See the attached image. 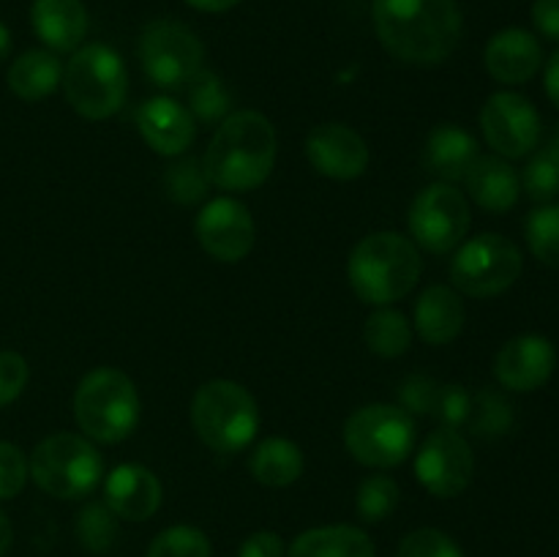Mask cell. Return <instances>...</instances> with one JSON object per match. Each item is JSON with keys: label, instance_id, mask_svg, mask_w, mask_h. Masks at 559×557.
Returning <instances> with one entry per match:
<instances>
[{"label": "cell", "instance_id": "1", "mask_svg": "<svg viewBox=\"0 0 559 557\" xmlns=\"http://www.w3.org/2000/svg\"><path fill=\"white\" fill-rule=\"evenodd\" d=\"M371 20L382 47L409 66L445 63L464 33L453 0H374Z\"/></svg>", "mask_w": 559, "mask_h": 557}, {"label": "cell", "instance_id": "2", "mask_svg": "<svg viewBox=\"0 0 559 557\" xmlns=\"http://www.w3.org/2000/svg\"><path fill=\"white\" fill-rule=\"evenodd\" d=\"M278 140L271 120L257 109H240L216 126L202 156L207 180L224 191H251L271 178Z\"/></svg>", "mask_w": 559, "mask_h": 557}, {"label": "cell", "instance_id": "3", "mask_svg": "<svg viewBox=\"0 0 559 557\" xmlns=\"http://www.w3.org/2000/svg\"><path fill=\"white\" fill-rule=\"evenodd\" d=\"M424 273L420 251L402 233H371L347 260L349 287L364 304L391 306L409 295Z\"/></svg>", "mask_w": 559, "mask_h": 557}, {"label": "cell", "instance_id": "4", "mask_svg": "<svg viewBox=\"0 0 559 557\" xmlns=\"http://www.w3.org/2000/svg\"><path fill=\"white\" fill-rule=\"evenodd\" d=\"M140 393L126 371L102 366L87 371L74 393V420L96 442H123L140 426Z\"/></svg>", "mask_w": 559, "mask_h": 557}, {"label": "cell", "instance_id": "5", "mask_svg": "<svg viewBox=\"0 0 559 557\" xmlns=\"http://www.w3.org/2000/svg\"><path fill=\"white\" fill-rule=\"evenodd\" d=\"M191 424L211 451L238 453L260 431V407L240 382L211 380L197 388L191 399Z\"/></svg>", "mask_w": 559, "mask_h": 557}, {"label": "cell", "instance_id": "6", "mask_svg": "<svg viewBox=\"0 0 559 557\" xmlns=\"http://www.w3.org/2000/svg\"><path fill=\"white\" fill-rule=\"evenodd\" d=\"M31 478L58 500H82L104 481V459L85 435L58 431L33 448L27 459Z\"/></svg>", "mask_w": 559, "mask_h": 557}, {"label": "cell", "instance_id": "7", "mask_svg": "<svg viewBox=\"0 0 559 557\" xmlns=\"http://www.w3.org/2000/svg\"><path fill=\"white\" fill-rule=\"evenodd\" d=\"M63 93L76 115L104 120L120 112L129 93L123 58L107 44H85L63 69Z\"/></svg>", "mask_w": 559, "mask_h": 557}, {"label": "cell", "instance_id": "8", "mask_svg": "<svg viewBox=\"0 0 559 557\" xmlns=\"http://www.w3.org/2000/svg\"><path fill=\"white\" fill-rule=\"evenodd\" d=\"M344 446L366 467H399L413 453L415 420L399 404H366L344 424Z\"/></svg>", "mask_w": 559, "mask_h": 557}, {"label": "cell", "instance_id": "9", "mask_svg": "<svg viewBox=\"0 0 559 557\" xmlns=\"http://www.w3.org/2000/svg\"><path fill=\"white\" fill-rule=\"evenodd\" d=\"M522 265V251L513 240L506 235L484 233L459 246L448 273L456 293L469 298H495L516 284Z\"/></svg>", "mask_w": 559, "mask_h": 557}, {"label": "cell", "instance_id": "10", "mask_svg": "<svg viewBox=\"0 0 559 557\" xmlns=\"http://www.w3.org/2000/svg\"><path fill=\"white\" fill-rule=\"evenodd\" d=\"M140 60L153 85L162 91H183L202 69L205 47L183 22L156 20L142 31Z\"/></svg>", "mask_w": 559, "mask_h": 557}, {"label": "cell", "instance_id": "11", "mask_svg": "<svg viewBox=\"0 0 559 557\" xmlns=\"http://www.w3.org/2000/svg\"><path fill=\"white\" fill-rule=\"evenodd\" d=\"M413 244L431 254H448L464 244L473 224L469 202L453 183H431L413 200L407 213Z\"/></svg>", "mask_w": 559, "mask_h": 557}, {"label": "cell", "instance_id": "12", "mask_svg": "<svg viewBox=\"0 0 559 557\" xmlns=\"http://www.w3.org/2000/svg\"><path fill=\"white\" fill-rule=\"evenodd\" d=\"M415 475L420 486L440 500L462 495L475 475L473 448L456 429L442 426L420 446L415 457Z\"/></svg>", "mask_w": 559, "mask_h": 557}, {"label": "cell", "instance_id": "13", "mask_svg": "<svg viewBox=\"0 0 559 557\" xmlns=\"http://www.w3.org/2000/svg\"><path fill=\"white\" fill-rule=\"evenodd\" d=\"M480 129L486 142L502 158H524L540 142V115L533 102L519 93L500 91L480 109Z\"/></svg>", "mask_w": 559, "mask_h": 557}, {"label": "cell", "instance_id": "14", "mask_svg": "<svg viewBox=\"0 0 559 557\" xmlns=\"http://www.w3.org/2000/svg\"><path fill=\"white\" fill-rule=\"evenodd\" d=\"M194 233L213 260L240 262L254 249L257 224L243 202L235 197H218L197 213Z\"/></svg>", "mask_w": 559, "mask_h": 557}, {"label": "cell", "instance_id": "15", "mask_svg": "<svg viewBox=\"0 0 559 557\" xmlns=\"http://www.w3.org/2000/svg\"><path fill=\"white\" fill-rule=\"evenodd\" d=\"M311 167L333 180H355L369 167V147L355 129L344 123H320L306 137Z\"/></svg>", "mask_w": 559, "mask_h": 557}, {"label": "cell", "instance_id": "16", "mask_svg": "<svg viewBox=\"0 0 559 557\" xmlns=\"http://www.w3.org/2000/svg\"><path fill=\"white\" fill-rule=\"evenodd\" d=\"M557 364V353L551 342L538 333H524L500 347L495 358V375L502 388L516 393L538 391L546 386Z\"/></svg>", "mask_w": 559, "mask_h": 557}, {"label": "cell", "instance_id": "17", "mask_svg": "<svg viewBox=\"0 0 559 557\" xmlns=\"http://www.w3.org/2000/svg\"><path fill=\"white\" fill-rule=\"evenodd\" d=\"M136 129L158 156H180L197 137V120L189 107L169 96H153L136 112Z\"/></svg>", "mask_w": 559, "mask_h": 557}, {"label": "cell", "instance_id": "18", "mask_svg": "<svg viewBox=\"0 0 559 557\" xmlns=\"http://www.w3.org/2000/svg\"><path fill=\"white\" fill-rule=\"evenodd\" d=\"M162 481L142 464H118L104 481V502L126 522H145L162 506Z\"/></svg>", "mask_w": 559, "mask_h": 557}, {"label": "cell", "instance_id": "19", "mask_svg": "<svg viewBox=\"0 0 559 557\" xmlns=\"http://www.w3.org/2000/svg\"><path fill=\"white\" fill-rule=\"evenodd\" d=\"M486 71L502 85H524L533 80L544 66V49L530 31L506 27L495 33L484 52Z\"/></svg>", "mask_w": 559, "mask_h": 557}, {"label": "cell", "instance_id": "20", "mask_svg": "<svg viewBox=\"0 0 559 557\" xmlns=\"http://www.w3.org/2000/svg\"><path fill=\"white\" fill-rule=\"evenodd\" d=\"M478 156V140L467 129L456 123H440L426 137L420 162L426 173L440 178V183H459L467 178Z\"/></svg>", "mask_w": 559, "mask_h": 557}, {"label": "cell", "instance_id": "21", "mask_svg": "<svg viewBox=\"0 0 559 557\" xmlns=\"http://www.w3.org/2000/svg\"><path fill=\"white\" fill-rule=\"evenodd\" d=\"M33 33L58 52H76L87 33V11L82 0H33Z\"/></svg>", "mask_w": 559, "mask_h": 557}, {"label": "cell", "instance_id": "22", "mask_svg": "<svg viewBox=\"0 0 559 557\" xmlns=\"http://www.w3.org/2000/svg\"><path fill=\"white\" fill-rule=\"evenodd\" d=\"M467 311L462 295L448 284H431L415 304V331L435 347L453 342L462 333Z\"/></svg>", "mask_w": 559, "mask_h": 557}, {"label": "cell", "instance_id": "23", "mask_svg": "<svg viewBox=\"0 0 559 557\" xmlns=\"http://www.w3.org/2000/svg\"><path fill=\"white\" fill-rule=\"evenodd\" d=\"M469 197L489 213H508L519 202L522 194V180L511 167V162L502 156H478L469 167L467 178Z\"/></svg>", "mask_w": 559, "mask_h": 557}, {"label": "cell", "instance_id": "24", "mask_svg": "<svg viewBox=\"0 0 559 557\" xmlns=\"http://www.w3.org/2000/svg\"><path fill=\"white\" fill-rule=\"evenodd\" d=\"M9 91L22 102H41L63 82V66L52 49H27L9 66Z\"/></svg>", "mask_w": 559, "mask_h": 557}, {"label": "cell", "instance_id": "25", "mask_svg": "<svg viewBox=\"0 0 559 557\" xmlns=\"http://www.w3.org/2000/svg\"><path fill=\"white\" fill-rule=\"evenodd\" d=\"M287 557H377L366 530L353 524H325L300 533Z\"/></svg>", "mask_w": 559, "mask_h": 557}, {"label": "cell", "instance_id": "26", "mask_svg": "<svg viewBox=\"0 0 559 557\" xmlns=\"http://www.w3.org/2000/svg\"><path fill=\"white\" fill-rule=\"evenodd\" d=\"M249 470L260 484L289 486L304 475V451L287 437H267L251 451Z\"/></svg>", "mask_w": 559, "mask_h": 557}, {"label": "cell", "instance_id": "27", "mask_svg": "<svg viewBox=\"0 0 559 557\" xmlns=\"http://www.w3.org/2000/svg\"><path fill=\"white\" fill-rule=\"evenodd\" d=\"M183 91L189 96V112L200 123L218 126L224 118L233 115V96H229L227 85H224V80L216 71L200 69Z\"/></svg>", "mask_w": 559, "mask_h": 557}, {"label": "cell", "instance_id": "28", "mask_svg": "<svg viewBox=\"0 0 559 557\" xmlns=\"http://www.w3.org/2000/svg\"><path fill=\"white\" fill-rule=\"evenodd\" d=\"M364 339L366 347L374 355H380V358H399V355L407 353L409 344H413V325H409V320L402 311L380 306V309L366 320Z\"/></svg>", "mask_w": 559, "mask_h": 557}, {"label": "cell", "instance_id": "29", "mask_svg": "<svg viewBox=\"0 0 559 557\" xmlns=\"http://www.w3.org/2000/svg\"><path fill=\"white\" fill-rule=\"evenodd\" d=\"M522 189L533 202L557 200L559 197V129L540 147H535L522 173Z\"/></svg>", "mask_w": 559, "mask_h": 557}, {"label": "cell", "instance_id": "30", "mask_svg": "<svg viewBox=\"0 0 559 557\" xmlns=\"http://www.w3.org/2000/svg\"><path fill=\"white\" fill-rule=\"evenodd\" d=\"M473 435L495 440L513 429V404L495 388H484L473 396V415H469Z\"/></svg>", "mask_w": 559, "mask_h": 557}, {"label": "cell", "instance_id": "31", "mask_svg": "<svg viewBox=\"0 0 559 557\" xmlns=\"http://www.w3.org/2000/svg\"><path fill=\"white\" fill-rule=\"evenodd\" d=\"M74 533L87 552L104 555V552L112 549L115 538H118V517L109 511L107 502H87L76 513Z\"/></svg>", "mask_w": 559, "mask_h": 557}, {"label": "cell", "instance_id": "32", "mask_svg": "<svg viewBox=\"0 0 559 557\" xmlns=\"http://www.w3.org/2000/svg\"><path fill=\"white\" fill-rule=\"evenodd\" d=\"M162 183L173 202H178V205H197V202H202L207 197L211 180H207L205 167H202V158L183 156L180 162L169 164Z\"/></svg>", "mask_w": 559, "mask_h": 557}, {"label": "cell", "instance_id": "33", "mask_svg": "<svg viewBox=\"0 0 559 557\" xmlns=\"http://www.w3.org/2000/svg\"><path fill=\"white\" fill-rule=\"evenodd\" d=\"M530 251L538 262L549 268H559V202H546L530 213L524 224Z\"/></svg>", "mask_w": 559, "mask_h": 557}, {"label": "cell", "instance_id": "34", "mask_svg": "<svg viewBox=\"0 0 559 557\" xmlns=\"http://www.w3.org/2000/svg\"><path fill=\"white\" fill-rule=\"evenodd\" d=\"M399 497H402V491L391 475H369L366 481H360L355 508L366 524H377L396 511Z\"/></svg>", "mask_w": 559, "mask_h": 557}, {"label": "cell", "instance_id": "35", "mask_svg": "<svg viewBox=\"0 0 559 557\" xmlns=\"http://www.w3.org/2000/svg\"><path fill=\"white\" fill-rule=\"evenodd\" d=\"M211 538L200 528L173 524L151 541L145 557H211Z\"/></svg>", "mask_w": 559, "mask_h": 557}, {"label": "cell", "instance_id": "36", "mask_svg": "<svg viewBox=\"0 0 559 557\" xmlns=\"http://www.w3.org/2000/svg\"><path fill=\"white\" fill-rule=\"evenodd\" d=\"M396 557H464L462 546L437 528H418L404 535Z\"/></svg>", "mask_w": 559, "mask_h": 557}, {"label": "cell", "instance_id": "37", "mask_svg": "<svg viewBox=\"0 0 559 557\" xmlns=\"http://www.w3.org/2000/svg\"><path fill=\"white\" fill-rule=\"evenodd\" d=\"M440 382L426 375H413L399 388V407L409 415H435L437 396H440Z\"/></svg>", "mask_w": 559, "mask_h": 557}, {"label": "cell", "instance_id": "38", "mask_svg": "<svg viewBox=\"0 0 559 557\" xmlns=\"http://www.w3.org/2000/svg\"><path fill=\"white\" fill-rule=\"evenodd\" d=\"M473 396L464 386H442L440 396H437L435 415L442 420L445 429H464L473 415Z\"/></svg>", "mask_w": 559, "mask_h": 557}, {"label": "cell", "instance_id": "39", "mask_svg": "<svg viewBox=\"0 0 559 557\" xmlns=\"http://www.w3.org/2000/svg\"><path fill=\"white\" fill-rule=\"evenodd\" d=\"M27 459L20 446L0 440V500H11L27 484Z\"/></svg>", "mask_w": 559, "mask_h": 557}, {"label": "cell", "instance_id": "40", "mask_svg": "<svg viewBox=\"0 0 559 557\" xmlns=\"http://www.w3.org/2000/svg\"><path fill=\"white\" fill-rule=\"evenodd\" d=\"M31 380L27 360L14 349H0V407H9L11 402L20 399Z\"/></svg>", "mask_w": 559, "mask_h": 557}, {"label": "cell", "instance_id": "41", "mask_svg": "<svg viewBox=\"0 0 559 557\" xmlns=\"http://www.w3.org/2000/svg\"><path fill=\"white\" fill-rule=\"evenodd\" d=\"M287 549H284L282 535L273 533V530H257L249 538L240 544L238 557H284Z\"/></svg>", "mask_w": 559, "mask_h": 557}, {"label": "cell", "instance_id": "42", "mask_svg": "<svg viewBox=\"0 0 559 557\" xmlns=\"http://www.w3.org/2000/svg\"><path fill=\"white\" fill-rule=\"evenodd\" d=\"M533 25L549 42H559V0H535Z\"/></svg>", "mask_w": 559, "mask_h": 557}, {"label": "cell", "instance_id": "43", "mask_svg": "<svg viewBox=\"0 0 559 557\" xmlns=\"http://www.w3.org/2000/svg\"><path fill=\"white\" fill-rule=\"evenodd\" d=\"M544 85H546V96H549L551 104L559 109V49L551 55L549 63H546Z\"/></svg>", "mask_w": 559, "mask_h": 557}, {"label": "cell", "instance_id": "44", "mask_svg": "<svg viewBox=\"0 0 559 557\" xmlns=\"http://www.w3.org/2000/svg\"><path fill=\"white\" fill-rule=\"evenodd\" d=\"M186 3H189L191 9H197V11H207V14H222V11L235 9L240 0H186Z\"/></svg>", "mask_w": 559, "mask_h": 557}, {"label": "cell", "instance_id": "45", "mask_svg": "<svg viewBox=\"0 0 559 557\" xmlns=\"http://www.w3.org/2000/svg\"><path fill=\"white\" fill-rule=\"evenodd\" d=\"M14 544V528H11V519L0 511V557L11 549Z\"/></svg>", "mask_w": 559, "mask_h": 557}, {"label": "cell", "instance_id": "46", "mask_svg": "<svg viewBox=\"0 0 559 557\" xmlns=\"http://www.w3.org/2000/svg\"><path fill=\"white\" fill-rule=\"evenodd\" d=\"M11 55V31L0 22V63Z\"/></svg>", "mask_w": 559, "mask_h": 557}]
</instances>
